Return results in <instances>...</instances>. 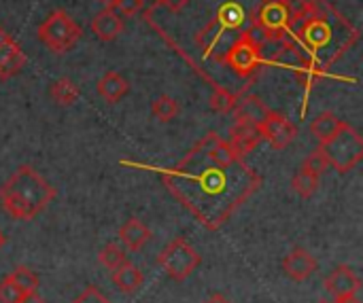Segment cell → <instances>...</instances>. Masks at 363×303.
Listing matches in <instances>:
<instances>
[{"label": "cell", "instance_id": "cell-22", "mask_svg": "<svg viewBox=\"0 0 363 303\" xmlns=\"http://www.w3.org/2000/svg\"><path fill=\"white\" fill-rule=\"evenodd\" d=\"M151 115H153V119H157L162 123H168L179 115V104H177V100L172 96L162 93L151 102Z\"/></svg>", "mask_w": 363, "mask_h": 303}, {"label": "cell", "instance_id": "cell-34", "mask_svg": "<svg viewBox=\"0 0 363 303\" xmlns=\"http://www.w3.org/2000/svg\"><path fill=\"white\" fill-rule=\"evenodd\" d=\"M117 2H119V0H98V4H100L102 8H111V11L117 8Z\"/></svg>", "mask_w": 363, "mask_h": 303}, {"label": "cell", "instance_id": "cell-1", "mask_svg": "<svg viewBox=\"0 0 363 303\" xmlns=\"http://www.w3.org/2000/svg\"><path fill=\"white\" fill-rule=\"evenodd\" d=\"M162 181L170 195L211 231L221 229L264 183L217 132L202 136L177 166L164 168Z\"/></svg>", "mask_w": 363, "mask_h": 303}, {"label": "cell", "instance_id": "cell-7", "mask_svg": "<svg viewBox=\"0 0 363 303\" xmlns=\"http://www.w3.org/2000/svg\"><path fill=\"white\" fill-rule=\"evenodd\" d=\"M291 25V6L279 0H264L253 17V32L262 34V40H289Z\"/></svg>", "mask_w": 363, "mask_h": 303}, {"label": "cell", "instance_id": "cell-33", "mask_svg": "<svg viewBox=\"0 0 363 303\" xmlns=\"http://www.w3.org/2000/svg\"><path fill=\"white\" fill-rule=\"evenodd\" d=\"M204 303H230V299H228V297H223L221 293H215V295H211V297H208Z\"/></svg>", "mask_w": 363, "mask_h": 303}, {"label": "cell", "instance_id": "cell-14", "mask_svg": "<svg viewBox=\"0 0 363 303\" xmlns=\"http://www.w3.org/2000/svg\"><path fill=\"white\" fill-rule=\"evenodd\" d=\"M228 142L232 144V149L238 153V155H249L259 142H262V134H259V127L257 125H251V123H240L236 121L234 127L230 130V138Z\"/></svg>", "mask_w": 363, "mask_h": 303}, {"label": "cell", "instance_id": "cell-38", "mask_svg": "<svg viewBox=\"0 0 363 303\" xmlns=\"http://www.w3.org/2000/svg\"><path fill=\"white\" fill-rule=\"evenodd\" d=\"M4 242H6V238H4V234H2V231H0V248H2V246H4Z\"/></svg>", "mask_w": 363, "mask_h": 303}, {"label": "cell", "instance_id": "cell-24", "mask_svg": "<svg viewBox=\"0 0 363 303\" xmlns=\"http://www.w3.org/2000/svg\"><path fill=\"white\" fill-rule=\"evenodd\" d=\"M236 98H238V93H232L230 89H225L221 85H213V93L208 98V106L215 113L228 115V113H232V108L236 104Z\"/></svg>", "mask_w": 363, "mask_h": 303}, {"label": "cell", "instance_id": "cell-18", "mask_svg": "<svg viewBox=\"0 0 363 303\" xmlns=\"http://www.w3.org/2000/svg\"><path fill=\"white\" fill-rule=\"evenodd\" d=\"M98 93L104 102L108 104H117L128 91H130V83L125 76H121L117 70H108L102 74V79L98 81Z\"/></svg>", "mask_w": 363, "mask_h": 303}, {"label": "cell", "instance_id": "cell-13", "mask_svg": "<svg viewBox=\"0 0 363 303\" xmlns=\"http://www.w3.org/2000/svg\"><path fill=\"white\" fill-rule=\"evenodd\" d=\"M268 106L262 102V98L257 96H238L236 98V104L232 108L236 121L240 123H251V125H259L266 115H268Z\"/></svg>", "mask_w": 363, "mask_h": 303}, {"label": "cell", "instance_id": "cell-15", "mask_svg": "<svg viewBox=\"0 0 363 303\" xmlns=\"http://www.w3.org/2000/svg\"><path fill=\"white\" fill-rule=\"evenodd\" d=\"M91 30L94 34L104 40V42H113L115 38H119V34L123 32V19L111 11V8H102L100 13L94 15L91 19Z\"/></svg>", "mask_w": 363, "mask_h": 303}, {"label": "cell", "instance_id": "cell-23", "mask_svg": "<svg viewBox=\"0 0 363 303\" xmlns=\"http://www.w3.org/2000/svg\"><path fill=\"white\" fill-rule=\"evenodd\" d=\"M291 189L300 195V198H313L319 189V176H315L313 172L300 168L294 178H291Z\"/></svg>", "mask_w": 363, "mask_h": 303}, {"label": "cell", "instance_id": "cell-9", "mask_svg": "<svg viewBox=\"0 0 363 303\" xmlns=\"http://www.w3.org/2000/svg\"><path fill=\"white\" fill-rule=\"evenodd\" d=\"M245 19H247V15H245V8L238 4V2H223L219 8H217V13H215V17L206 23V28L198 34V45L202 47V51H204V55H208L213 49H215V45L221 40V36L225 34V32H230V30H238L242 23H245Z\"/></svg>", "mask_w": 363, "mask_h": 303}, {"label": "cell", "instance_id": "cell-11", "mask_svg": "<svg viewBox=\"0 0 363 303\" xmlns=\"http://www.w3.org/2000/svg\"><path fill=\"white\" fill-rule=\"evenodd\" d=\"M359 287H362V280L357 278V274H355L349 265H338V268L325 278V289H328L336 299L357 295Z\"/></svg>", "mask_w": 363, "mask_h": 303}, {"label": "cell", "instance_id": "cell-32", "mask_svg": "<svg viewBox=\"0 0 363 303\" xmlns=\"http://www.w3.org/2000/svg\"><path fill=\"white\" fill-rule=\"evenodd\" d=\"M19 303H45V299L36 291H32V293H23V297H21Z\"/></svg>", "mask_w": 363, "mask_h": 303}, {"label": "cell", "instance_id": "cell-36", "mask_svg": "<svg viewBox=\"0 0 363 303\" xmlns=\"http://www.w3.org/2000/svg\"><path fill=\"white\" fill-rule=\"evenodd\" d=\"M332 303H362L359 299H355V295L353 297H342V299H336V302Z\"/></svg>", "mask_w": 363, "mask_h": 303}, {"label": "cell", "instance_id": "cell-26", "mask_svg": "<svg viewBox=\"0 0 363 303\" xmlns=\"http://www.w3.org/2000/svg\"><path fill=\"white\" fill-rule=\"evenodd\" d=\"M302 168H304V170H308V172H313L315 176L325 174V170L330 168V164H328V157L323 155L321 147H319V149H315V151H311V153L306 155V159H304Z\"/></svg>", "mask_w": 363, "mask_h": 303}, {"label": "cell", "instance_id": "cell-10", "mask_svg": "<svg viewBox=\"0 0 363 303\" xmlns=\"http://www.w3.org/2000/svg\"><path fill=\"white\" fill-rule=\"evenodd\" d=\"M257 127H259L262 138L268 140L270 147L277 149V151L289 147L296 140V136H298V127L285 115H281L277 110H268L266 119Z\"/></svg>", "mask_w": 363, "mask_h": 303}, {"label": "cell", "instance_id": "cell-19", "mask_svg": "<svg viewBox=\"0 0 363 303\" xmlns=\"http://www.w3.org/2000/svg\"><path fill=\"white\" fill-rule=\"evenodd\" d=\"M113 282L121 293H134L143 285V272L134 263L123 261L119 268L113 270Z\"/></svg>", "mask_w": 363, "mask_h": 303}, {"label": "cell", "instance_id": "cell-35", "mask_svg": "<svg viewBox=\"0 0 363 303\" xmlns=\"http://www.w3.org/2000/svg\"><path fill=\"white\" fill-rule=\"evenodd\" d=\"M9 38H11V34H9V32H6V30L0 25V45H2V42H6Z\"/></svg>", "mask_w": 363, "mask_h": 303}, {"label": "cell", "instance_id": "cell-17", "mask_svg": "<svg viewBox=\"0 0 363 303\" xmlns=\"http://www.w3.org/2000/svg\"><path fill=\"white\" fill-rule=\"evenodd\" d=\"M23 66H26V55L21 47L15 42V38L11 36L6 42L0 45V79L15 76L17 72H21Z\"/></svg>", "mask_w": 363, "mask_h": 303}, {"label": "cell", "instance_id": "cell-6", "mask_svg": "<svg viewBox=\"0 0 363 303\" xmlns=\"http://www.w3.org/2000/svg\"><path fill=\"white\" fill-rule=\"evenodd\" d=\"M221 62L242 79L255 76L259 72L262 64H264V42H262V38L253 30L240 34L232 42V47L225 51Z\"/></svg>", "mask_w": 363, "mask_h": 303}, {"label": "cell", "instance_id": "cell-2", "mask_svg": "<svg viewBox=\"0 0 363 303\" xmlns=\"http://www.w3.org/2000/svg\"><path fill=\"white\" fill-rule=\"evenodd\" d=\"M300 17L302 25L296 36V45H302V49L296 51H304V57L300 59V76L313 85L323 74L328 62L332 64L357 40V30L328 4L317 8L315 2H308L300 11Z\"/></svg>", "mask_w": 363, "mask_h": 303}, {"label": "cell", "instance_id": "cell-12", "mask_svg": "<svg viewBox=\"0 0 363 303\" xmlns=\"http://www.w3.org/2000/svg\"><path fill=\"white\" fill-rule=\"evenodd\" d=\"M283 270H285V274L291 280L304 282V280H308L317 272V259L308 251H304V248H294L283 259Z\"/></svg>", "mask_w": 363, "mask_h": 303}, {"label": "cell", "instance_id": "cell-16", "mask_svg": "<svg viewBox=\"0 0 363 303\" xmlns=\"http://www.w3.org/2000/svg\"><path fill=\"white\" fill-rule=\"evenodd\" d=\"M151 240V229L136 217H130L119 227V242L130 251H140Z\"/></svg>", "mask_w": 363, "mask_h": 303}, {"label": "cell", "instance_id": "cell-27", "mask_svg": "<svg viewBox=\"0 0 363 303\" xmlns=\"http://www.w3.org/2000/svg\"><path fill=\"white\" fill-rule=\"evenodd\" d=\"M98 259H100V263H102L104 268L115 270V268H119V265L125 261V253H123L117 244H106V246L100 251Z\"/></svg>", "mask_w": 363, "mask_h": 303}, {"label": "cell", "instance_id": "cell-29", "mask_svg": "<svg viewBox=\"0 0 363 303\" xmlns=\"http://www.w3.org/2000/svg\"><path fill=\"white\" fill-rule=\"evenodd\" d=\"M143 6L145 0H119L115 11H119V17H134L143 11Z\"/></svg>", "mask_w": 363, "mask_h": 303}, {"label": "cell", "instance_id": "cell-20", "mask_svg": "<svg viewBox=\"0 0 363 303\" xmlns=\"http://www.w3.org/2000/svg\"><path fill=\"white\" fill-rule=\"evenodd\" d=\"M342 119H338L334 113H321V115H317L315 119H313V123H311V134L323 144V142H328L330 138H334L336 136V132L342 127Z\"/></svg>", "mask_w": 363, "mask_h": 303}, {"label": "cell", "instance_id": "cell-3", "mask_svg": "<svg viewBox=\"0 0 363 303\" xmlns=\"http://www.w3.org/2000/svg\"><path fill=\"white\" fill-rule=\"evenodd\" d=\"M55 195L57 191L32 166H21L0 187V206L15 221H32Z\"/></svg>", "mask_w": 363, "mask_h": 303}, {"label": "cell", "instance_id": "cell-31", "mask_svg": "<svg viewBox=\"0 0 363 303\" xmlns=\"http://www.w3.org/2000/svg\"><path fill=\"white\" fill-rule=\"evenodd\" d=\"M155 4H162V6H166L172 13H179V11H183L189 4V0H155Z\"/></svg>", "mask_w": 363, "mask_h": 303}, {"label": "cell", "instance_id": "cell-25", "mask_svg": "<svg viewBox=\"0 0 363 303\" xmlns=\"http://www.w3.org/2000/svg\"><path fill=\"white\" fill-rule=\"evenodd\" d=\"M17 289H21L23 293H32L38 289V278L34 272H30L28 268H15L9 276H6Z\"/></svg>", "mask_w": 363, "mask_h": 303}, {"label": "cell", "instance_id": "cell-8", "mask_svg": "<svg viewBox=\"0 0 363 303\" xmlns=\"http://www.w3.org/2000/svg\"><path fill=\"white\" fill-rule=\"evenodd\" d=\"M157 263L164 268V272H166L172 280L181 282V280L189 278V276L198 270V265L202 263V257H200V253H198L194 246H189L183 238H174V240L168 242V244L164 246V251L157 255Z\"/></svg>", "mask_w": 363, "mask_h": 303}, {"label": "cell", "instance_id": "cell-21", "mask_svg": "<svg viewBox=\"0 0 363 303\" xmlns=\"http://www.w3.org/2000/svg\"><path fill=\"white\" fill-rule=\"evenodd\" d=\"M49 96H51L53 104H57V106H70L79 98V87L68 76H62V79H57V81L51 83Z\"/></svg>", "mask_w": 363, "mask_h": 303}, {"label": "cell", "instance_id": "cell-4", "mask_svg": "<svg viewBox=\"0 0 363 303\" xmlns=\"http://www.w3.org/2000/svg\"><path fill=\"white\" fill-rule=\"evenodd\" d=\"M321 151L334 170H338L340 174H347L363 159L362 134L351 123L345 121L342 127L336 132V136L321 144Z\"/></svg>", "mask_w": 363, "mask_h": 303}, {"label": "cell", "instance_id": "cell-5", "mask_svg": "<svg viewBox=\"0 0 363 303\" xmlns=\"http://www.w3.org/2000/svg\"><path fill=\"white\" fill-rule=\"evenodd\" d=\"M83 30L81 25L62 8L47 15V19L38 25V40L51 51V53H68L81 38Z\"/></svg>", "mask_w": 363, "mask_h": 303}, {"label": "cell", "instance_id": "cell-39", "mask_svg": "<svg viewBox=\"0 0 363 303\" xmlns=\"http://www.w3.org/2000/svg\"><path fill=\"white\" fill-rule=\"evenodd\" d=\"M319 303H330V302H319Z\"/></svg>", "mask_w": 363, "mask_h": 303}, {"label": "cell", "instance_id": "cell-30", "mask_svg": "<svg viewBox=\"0 0 363 303\" xmlns=\"http://www.w3.org/2000/svg\"><path fill=\"white\" fill-rule=\"evenodd\" d=\"M72 303H111L96 287H87Z\"/></svg>", "mask_w": 363, "mask_h": 303}, {"label": "cell", "instance_id": "cell-28", "mask_svg": "<svg viewBox=\"0 0 363 303\" xmlns=\"http://www.w3.org/2000/svg\"><path fill=\"white\" fill-rule=\"evenodd\" d=\"M23 297V291L17 289L9 278L0 282V303H19Z\"/></svg>", "mask_w": 363, "mask_h": 303}, {"label": "cell", "instance_id": "cell-37", "mask_svg": "<svg viewBox=\"0 0 363 303\" xmlns=\"http://www.w3.org/2000/svg\"><path fill=\"white\" fill-rule=\"evenodd\" d=\"M279 2H283V4H287V6H294V4H298L300 0H279Z\"/></svg>", "mask_w": 363, "mask_h": 303}]
</instances>
